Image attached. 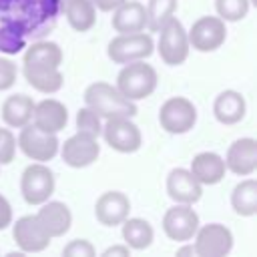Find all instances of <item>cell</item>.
Masks as SVG:
<instances>
[{
    "label": "cell",
    "instance_id": "obj_25",
    "mask_svg": "<svg viewBox=\"0 0 257 257\" xmlns=\"http://www.w3.org/2000/svg\"><path fill=\"white\" fill-rule=\"evenodd\" d=\"M120 225H122V239L131 249H137V251L147 249L155 239V231H153L151 223L145 219H139V217L128 219L126 217Z\"/></svg>",
    "mask_w": 257,
    "mask_h": 257
},
{
    "label": "cell",
    "instance_id": "obj_6",
    "mask_svg": "<svg viewBox=\"0 0 257 257\" xmlns=\"http://www.w3.org/2000/svg\"><path fill=\"white\" fill-rule=\"evenodd\" d=\"M159 122L171 135H185L197 122V108L185 96H171L159 110Z\"/></svg>",
    "mask_w": 257,
    "mask_h": 257
},
{
    "label": "cell",
    "instance_id": "obj_24",
    "mask_svg": "<svg viewBox=\"0 0 257 257\" xmlns=\"http://www.w3.org/2000/svg\"><path fill=\"white\" fill-rule=\"evenodd\" d=\"M64 14L76 32H86L96 22V8L90 0H64Z\"/></svg>",
    "mask_w": 257,
    "mask_h": 257
},
{
    "label": "cell",
    "instance_id": "obj_20",
    "mask_svg": "<svg viewBox=\"0 0 257 257\" xmlns=\"http://www.w3.org/2000/svg\"><path fill=\"white\" fill-rule=\"evenodd\" d=\"M189 171L201 185H217L223 181L227 167H225V159L221 155L205 151V153H199L193 157Z\"/></svg>",
    "mask_w": 257,
    "mask_h": 257
},
{
    "label": "cell",
    "instance_id": "obj_22",
    "mask_svg": "<svg viewBox=\"0 0 257 257\" xmlns=\"http://www.w3.org/2000/svg\"><path fill=\"white\" fill-rule=\"evenodd\" d=\"M24 78L28 80V84L44 94H52L58 92L64 84V76L60 72V68H52V66H32V64H24L22 66Z\"/></svg>",
    "mask_w": 257,
    "mask_h": 257
},
{
    "label": "cell",
    "instance_id": "obj_16",
    "mask_svg": "<svg viewBox=\"0 0 257 257\" xmlns=\"http://www.w3.org/2000/svg\"><path fill=\"white\" fill-rule=\"evenodd\" d=\"M167 193L175 203L193 205L203 195V185L191 175L189 169H173L167 177Z\"/></svg>",
    "mask_w": 257,
    "mask_h": 257
},
{
    "label": "cell",
    "instance_id": "obj_26",
    "mask_svg": "<svg viewBox=\"0 0 257 257\" xmlns=\"http://www.w3.org/2000/svg\"><path fill=\"white\" fill-rule=\"evenodd\" d=\"M231 207L241 217H253L257 213V181L245 179L231 193Z\"/></svg>",
    "mask_w": 257,
    "mask_h": 257
},
{
    "label": "cell",
    "instance_id": "obj_33",
    "mask_svg": "<svg viewBox=\"0 0 257 257\" xmlns=\"http://www.w3.org/2000/svg\"><path fill=\"white\" fill-rule=\"evenodd\" d=\"M16 82V64L0 56V90H8Z\"/></svg>",
    "mask_w": 257,
    "mask_h": 257
},
{
    "label": "cell",
    "instance_id": "obj_13",
    "mask_svg": "<svg viewBox=\"0 0 257 257\" xmlns=\"http://www.w3.org/2000/svg\"><path fill=\"white\" fill-rule=\"evenodd\" d=\"M12 237L24 253H40L52 241V237L44 231L36 215H24L16 219V223L12 225Z\"/></svg>",
    "mask_w": 257,
    "mask_h": 257
},
{
    "label": "cell",
    "instance_id": "obj_37",
    "mask_svg": "<svg viewBox=\"0 0 257 257\" xmlns=\"http://www.w3.org/2000/svg\"><path fill=\"white\" fill-rule=\"evenodd\" d=\"M177 255H179V257H185V255H195V247H193V245H185V247L177 249Z\"/></svg>",
    "mask_w": 257,
    "mask_h": 257
},
{
    "label": "cell",
    "instance_id": "obj_21",
    "mask_svg": "<svg viewBox=\"0 0 257 257\" xmlns=\"http://www.w3.org/2000/svg\"><path fill=\"white\" fill-rule=\"evenodd\" d=\"M245 110H247L245 98L237 90H223L217 94L213 102V114L221 124H235L243 120Z\"/></svg>",
    "mask_w": 257,
    "mask_h": 257
},
{
    "label": "cell",
    "instance_id": "obj_1",
    "mask_svg": "<svg viewBox=\"0 0 257 257\" xmlns=\"http://www.w3.org/2000/svg\"><path fill=\"white\" fill-rule=\"evenodd\" d=\"M84 102L88 108H92L100 118H116V116H126L133 118L137 114V104L128 98H124L116 86L108 82H92L84 90Z\"/></svg>",
    "mask_w": 257,
    "mask_h": 257
},
{
    "label": "cell",
    "instance_id": "obj_30",
    "mask_svg": "<svg viewBox=\"0 0 257 257\" xmlns=\"http://www.w3.org/2000/svg\"><path fill=\"white\" fill-rule=\"evenodd\" d=\"M100 120L102 118L88 106H84V108H80L76 112V128H78V133H84V135H90V137H96V139H98V135L102 131V122Z\"/></svg>",
    "mask_w": 257,
    "mask_h": 257
},
{
    "label": "cell",
    "instance_id": "obj_9",
    "mask_svg": "<svg viewBox=\"0 0 257 257\" xmlns=\"http://www.w3.org/2000/svg\"><path fill=\"white\" fill-rule=\"evenodd\" d=\"M187 38H189V46H193L195 50L213 52L227 38L225 20H221L219 16H201L193 22L191 30L187 32Z\"/></svg>",
    "mask_w": 257,
    "mask_h": 257
},
{
    "label": "cell",
    "instance_id": "obj_27",
    "mask_svg": "<svg viewBox=\"0 0 257 257\" xmlns=\"http://www.w3.org/2000/svg\"><path fill=\"white\" fill-rule=\"evenodd\" d=\"M62 62V50L56 42H34L26 54H24V64H32V66H52V68H60Z\"/></svg>",
    "mask_w": 257,
    "mask_h": 257
},
{
    "label": "cell",
    "instance_id": "obj_11",
    "mask_svg": "<svg viewBox=\"0 0 257 257\" xmlns=\"http://www.w3.org/2000/svg\"><path fill=\"white\" fill-rule=\"evenodd\" d=\"M199 215L195 213V209L191 205L185 203H177L175 207H171L165 217H163V231L169 239L179 241V243H187L193 239V235L199 229Z\"/></svg>",
    "mask_w": 257,
    "mask_h": 257
},
{
    "label": "cell",
    "instance_id": "obj_36",
    "mask_svg": "<svg viewBox=\"0 0 257 257\" xmlns=\"http://www.w3.org/2000/svg\"><path fill=\"white\" fill-rule=\"evenodd\" d=\"M92 4H94V8L96 10H100V12H112L118 4H122L124 0H90Z\"/></svg>",
    "mask_w": 257,
    "mask_h": 257
},
{
    "label": "cell",
    "instance_id": "obj_2",
    "mask_svg": "<svg viewBox=\"0 0 257 257\" xmlns=\"http://www.w3.org/2000/svg\"><path fill=\"white\" fill-rule=\"evenodd\" d=\"M157 80V70L151 64H147L145 60H135L124 64V68L118 72L116 88L124 98L137 102L155 92Z\"/></svg>",
    "mask_w": 257,
    "mask_h": 257
},
{
    "label": "cell",
    "instance_id": "obj_23",
    "mask_svg": "<svg viewBox=\"0 0 257 257\" xmlns=\"http://www.w3.org/2000/svg\"><path fill=\"white\" fill-rule=\"evenodd\" d=\"M34 100L26 94H12L2 102V120L10 128H20L32 120Z\"/></svg>",
    "mask_w": 257,
    "mask_h": 257
},
{
    "label": "cell",
    "instance_id": "obj_34",
    "mask_svg": "<svg viewBox=\"0 0 257 257\" xmlns=\"http://www.w3.org/2000/svg\"><path fill=\"white\" fill-rule=\"evenodd\" d=\"M12 225V207L4 195H0V231Z\"/></svg>",
    "mask_w": 257,
    "mask_h": 257
},
{
    "label": "cell",
    "instance_id": "obj_14",
    "mask_svg": "<svg viewBox=\"0 0 257 257\" xmlns=\"http://www.w3.org/2000/svg\"><path fill=\"white\" fill-rule=\"evenodd\" d=\"M225 167L241 177H249L257 171V141L251 137L237 139L227 149Z\"/></svg>",
    "mask_w": 257,
    "mask_h": 257
},
{
    "label": "cell",
    "instance_id": "obj_17",
    "mask_svg": "<svg viewBox=\"0 0 257 257\" xmlns=\"http://www.w3.org/2000/svg\"><path fill=\"white\" fill-rule=\"evenodd\" d=\"M36 219L40 221V225L52 239L68 233V229L72 225V213L60 201H44L36 213Z\"/></svg>",
    "mask_w": 257,
    "mask_h": 257
},
{
    "label": "cell",
    "instance_id": "obj_35",
    "mask_svg": "<svg viewBox=\"0 0 257 257\" xmlns=\"http://www.w3.org/2000/svg\"><path fill=\"white\" fill-rule=\"evenodd\" d=\"M128 255H131L128 245H112L102 251V257H128Z\"/></svg>",
    "mask_w": 257,
    "mask_h": 257
},
{
    "label": "cell",
    "instance_id": "obj_5",
    "mask_svg": "<svg viewBox=\"0 0 257 257\" xmlns=\"http://www.w3.org/2000/svg\"><path fill=\"white\" fill-rule=\"evenodd\" d=\"M18 147L20 151L36 161V163H46V161H52L58 153V137L54 133H46V131H40L34 122L30 124H24L20 126V135H18Z\"/></svg>",
    "mask_w": 257,
    "mask_h": 257
},
{
    "label": "cell",
    "instance_id": "obj_7",
    "mask_svg": "<svg viewBox=\"0 0 257 257\" xmlns=\"http://www.w3.org/2000/svg\"><path fill=\"white\" fill-rule=\"evenodd\" d=\"M20 193L28 205H42L54 193V175L44 163H32L20 177Z\"/></svg>",
    "mask_w": 257,
    "mask_h": 257
},
{
    "label": "cell",
    "instance_id": "obj_19",
    "mask_svg": "<svg viewBox=\"0 0 257 257\" xmlns=\"http://www.w3.org/2000/svg\"><path fill=\"white\" fill-rule=\"evenodd\" d=\"M112 28L118 34H131V32H141L147 28V10L141 2L137 0H124L112 10Z\"/></svg>",
    "mask_w": 257,
    "mask_h": 257
},
{
    "label": "cell",
    "instance_id": "obj_32",
    "mask_svg": "<svg viewBox=\"0 0 257 257\" xmlns=\"http://www.w3.org/2000/svg\"><path fill=\"white\" fill-rule=\"evenodd\" d=\"M64 257H94V247L86 239H74L62 249Z\"/></svg>",
    "mask_w": 257,
    "mask_h": 257
},
{
    "label": "cell",
    "instance_id": "obj_18",
    "mask_svg": "<svg viewBox=\"0 0 257 257\" xmlns=\"http://www.w3.org/2000/svg\"><path fill=\"white\" fill-rule=\"evenodd\" d=\"M32 120L40 131L58 135L66 122H68V110L66 106L56 98H44L38 104H34Z\"/></svg>",
    "mask_w": 257,
    "mask_h": 257
},
{
    "label": "cell",
    "instance_id": "obj_3",
    "mask_svg": "<svg viewBox=\"0 0 257 257\" xmlns=\"http://www.w3.org/2000/svg\"><path fill=\"white\" fill-rule=\"evenodd\" d=\"M155 42L147 32H131V34H116L108 46L106 54L114 64H128L135 60H145L153 54Z\"/></svg>",
    "mask_w": 257,
    "mask_h": 257
},
{
    "label": "cell",
    "instance_id": "obj_29",
    "mask_svg": "<svg viewBox=\"0 0 257 257\" xmlns=\"http://www.w3.org/2000/svg\"><path fill=\"white\" fill-rule=\"evenodd\" d=\"M215 10L221 20L237 22L243 20L249 12V0H215Z\"/></svg>",
    "mask_w": 257,
    "mask_h": 257
},
{
    "label": "cell",
    "instance_id": "obj_28",
    "mask_svg": "<svg viewBox=\"0 0 257 257\" xmlns=\"http://www.w3.org/2000/svg\"><path fill=\"white\" fill-rule=\"evenodd\" d=\"M147 28L151 32H159L175 14L177 0H149L147 4Z\"/></svg>",
    "mask_w": 257,
    "mask_h": 257
},
{
    "label": "cell",
    "instance_id": "obj_15",
    "mask_svg": "<svg viewBox=\"0 0 257 257\" xmlns=\"http://www.w3.org/2000/svg\"><path fill=\"white\" fill-rule=\"evenodd\" d=\"M128 211H131V201L120 191H106V193H102L96 199V205H94L96 221L100 225H106V227L120 225L128 217Z\"/></svg>",
    "mask_w": 257,
    "mask_h": 257
},
{
    "label": "cell",
    "instance_id": "obj_4",
    "mask_svg": "<svg viewBox=\"0 0 257 257\" xmlns=\"http://www.w3.org/2000/svg\"><path fill=\"white\" fill-rule=\"evenodd\" d=\"M159 56L169 66H179L189 56V38L183 24L173 16L161 30H159V42H157Z\"/></svg>",
    "mask_w": 257,
    "mask_h": 257
},
{
    "label": "cell",
    "instance_id": "obj_10",
    "mask_svg": "<svg viewBox=\"0 0 257 257\" xmlns=\"http://www.w3.org/2000/svg\"><path fill=\"white\" fill-rule=\"evenodd\" d=\"M100 135L104 137L106 145L118 153H135L141 149V143H143L139 126L126 116L106 118Z\"/></svg>",
    "mask_w": 257,
    "mask_h": 257
},
{
    "label": "cell",
    "instance_id": "obj_31",
    "mask_svg": "<svg viewBox=\"0 0 257 257\" xmlns=\"http://www.w3.org/2000/svg\"><path fill=\"white\" fill-rule=\"evenodd\" d=\"M16 155V137L10 128H0V165H8Z\"/></svg>",
    "mask_w": 257,
    "mask_h": 257
},
{
    "label": "cell",
    "instance_id": "obj_12",
    "mask_svg": "<svg viewBox=\"0 0 257 257\" xmlns=\"http://www.w3.org/2000/svg\"><path fill=\"white\" fill-rule=\"evenodd\" d=\"M58 149H60L62 161L72 169H84V167L92 165L100 155V145H98L96 137H90V135H84L78 131H76V135L66 139L64 145Z\"/></svg>",
    "mask_w": 257,
    "mask_h": 257
},
{
    "label": "cell",
    "instance_id": "obj_8",
    "mask_svg": "<svg viewBox=\"0 0 257 257\" xmlns=\"http://www.w3.org/2000/svg\"><path fill=\"white\" fill-rule=\"evenodd\" d=\"M195 237V255L199 257H225L233 249V233L221 223L199 225Z\"/></svg>",
    "mask_w": 257,
    "mask_h": 257
}]
</instances>
